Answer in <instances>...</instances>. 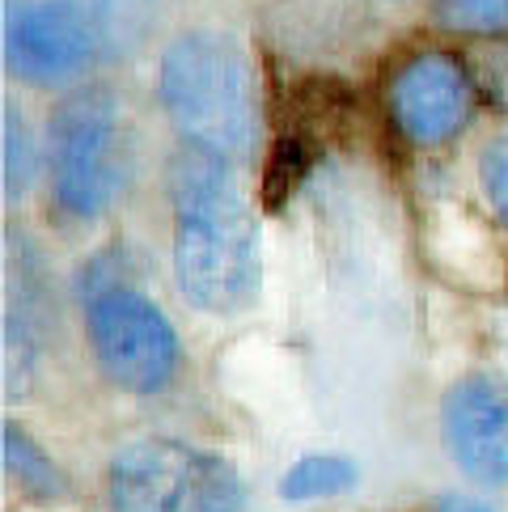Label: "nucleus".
Masks as SVG:
<instances>
[{
	"label": "nucleus",
	"mask_w": 508,
	"mask_h": 512,
	"mask_svg": "<svg viewBox=\"0 0 508 512\" xmlns=\"http://www.w3.org/2000/svg\"><path fill=\"white\" fill-rule=\"evenodd\" d=\"M166 199L183 301L221 318L250 309L263 292V237L238 161L183 140L166 166Z\"/></svg>",
	"instance_id": "obj_1"
},
{
	"label": "nucleus",
	"mask_w": 508,
	"mask_h": 512,
	"mask_svg": "<svg viewBox=\"0 0 508 512\" xmlns=\"http://www.w3.org/2000/svg\"><path fill=\"white\" fill-rule=\"evenodd\" d=\"M157 98L187 144L242 161L259 144V81L225 30H183L157 60Z\"/></svg>",
	"instance_id": "obj_2"
},
{
	"label": "nucleus",
	"mask_w": 508,
	"mask_h": 512,
	"mask_svg": "<svg viewBox=\"0 0 508 512\" xmlns=\"http://www.w3.org/2000/svg\"><path fill=\"white\" fill-rule=\"evenodd\" d=\"M43 153L56 212L64 221L94 225L132 178V132L119 98L102 85L72 89L47 119Z\"/></svg>",
	"instance_id": "obj_3"
},
{
	"label": "nucleus",
	"mask_w": 508,
	"mask_h": 512,
	"mask_svg": "<svg viewBox=\"0 0 508 512\" xmlns=\"http://www.w3.org/2000/svg\"><path fill=\"white\" fill-rule=\"evenodd\" d=\"M106 504L111 512H246L250 487L221 453L140 436L106 466Z\"/></svg>",
	"instance_id": "obj_4"
},
{
	"label": "nucleus",
	"mask_w": 508,
	"mask_h": 512,
	"mask_svg": "<svg viewBox=\"0 0 508 512\" xmlns=\"http://www.w3.org/2000/svg\"><path fill=\"white\" fill-rule=\"evenodd\" d=\"M111 47V0H9L5 9V64L22 85H81L102 68Z\"/></svg>",
	"instance_id": "obj_5"
},
{
	"label": "nucleus",
	"mask_w": 508,
	"mask_h": 512,
	"mask_svg": "<svg viewBox=\"0 0 508 512\" xmlns=\"http://www.w3.org/2000/svg\"><path fill=\"white\" fill-rule=\"evenodd\" d=\"M85 343L98 373L136 398L166 394L183 360L174 322L132 284L102 288L85 301Z\"/></svg>",
	"instance_id": "obj_6"
},
{
	"label": "nucleus",
	"mask_w": 508,
	"mask_h": 512,
	"mask_svg": "<svg viewBox=\"0 0 508 512\" xmlns=\"http://www.w3.org/2000/svg\"><path fill=\"white\" fill-rule=\"evenodd\" d=\"M394 132L415 149H445L475 123V72L453 51H415L386 85Z\"/></svg>",
	"instance_id": "obj_7"
},
{
	"label": "nucleus",
	"mask_w": 508,
	"mask_h": 512,
	"mask_svg": "<svg viewBox=\"0 0 508 512\" xmlns=\"http://www.w3.org/2000/svg\"><path fill=\"white\" fill-rule=\"evenodd\" d=\"M449 457L479 487H508V377L475 369L441 398Z\"/></svg>",
	"instance_id": "obj_8"
},
{
	"label": "nucleus",
	"mask_w": 508,
	"mask_h": 512,
	"mask_svg": "<svg viewBox=\"0 0 508 512\" xmlns=\"http://www.w3.org/2000/svg\"><path fill=\"white\" fill-rule=\"evenodd\" d=\"M0 445H5V474L17 496H26L30 504H60L72 496L64 466L17 419H5V441Z\"/></svg>",
	"instance_id": "obj_9"
},
{
	"label": "nucleus",
	"mask_w": 508,
	"mask_h": 512,
	"mask_svg": "<svg viewBox=\"0 0 508 512\" xmlns=\"http://www.w3.org/2000/svg\"><path fill=\"white\" fill-rule=\"evenodd\" d=\"M360 483V466L348 453H305L280 479V500L288 504H318V500H335L348 496Z\"/></svg>",
	"instance_id": "obj_10"
},
{
	"label": "nucleus",
	"mask_w": 508,
	"mask_h": 512,
	"mask_svg": "<svg viewBox=\"0 0 508 512\" xmlns=\"http://www.w3.org/2000/svg\"><path fill=\"white\" fill-rule=\"evenodd\" d=\"M0 153H5V199L17 204L30 187L39 170H47V153L34 140L30 123L22 119V106H5V127H0Z\"/></svg>",
	"instance_id": "obj_11"
},
{
	"label": "nucleus",
	"mask_w": 508,
	"mask_h": 512,
	"mask_svg": "<svg viewBox=\"0 0 508 512\" xmlns=\"http://www.w3.org/2000/svg\"><path fill=\"white\" fill-rule=\"evenodd\" d=\"M432 22L449 34L508 39V0H432Z\"/></svg>",
	"instance_id": "obj_12"
},
{
	"label": "nucleus",
	"mask_w": 508,
	"mask_h": 512,
	"mask_svg": "<svg viewBox=\"0 0 508 512\" xmlns=\"http://www.w3.org/2000/svg\"><path fill=\"white\" fill-rule=\"evenodd\" d=\"M479 191L496 221L508 229V132H496L479 149Z\"/></svg>",
	"instance_id": "obj_13"
},
{
	"label": "nucleus",
	"mask_w": 508,
	"mask_h": 512,
	"mask_svg": "<svg viewBox=\"0 0 508 512\" xmlns=\"http://www.w3.org/2000/svg\"><path fill=\"white\" fill-rule=\"evenodd\" d=\"M479 72H483V81H487V89H492V98L508 111V43L504 47H492L483 56V64H479Z\"/></svg>",
	"instance_id": "obj_14"
},
{
	"label": "nucleus",
	"mask_w": 508,
	"mask_h": 512,
	"mask_svg": "<svg viewBox=\"0 0 508 512\" xmlns=\"http://www.w3.org/2000/svg\"><path fill=\"white\" fill-rule=\"evenodd\" d=\"M462 512H492V508H479V504H470V508H462Z\"/></svg>",
	"instance_id": "obj_15"
}]
</instances>
